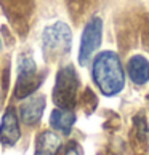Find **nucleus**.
Returning <instances> with one entry per match:
<instances>
[{
  "mask_svg": "<svg viewBox=\"0 0 149 155\" xmlns=\"http://www.w3.org/2000/svg\"><path fill=\"white\" fill-rule=\"evenodd\" d=\"M45 106H47V101H45L43 94H32L29 97H26V101L22 102L21 107H19L21 122L27 126L37 125L40 120H42Z\"/></svg>",
  "mask_w": 149,
  "mask_h": 155,
  "instance_id": "nucleus-6",
  "label": "nucleus"
},
{
  "mask_svg": "<svg viewBox=\"0 0 149 155\" xmlns=\"http://www.w3.org/2000/svg\"><path fill=\"white\" fill-rule=\"evenodd\" d=\"M91 75L104 96H116L125 87V72L120 58L114 51H103L93 59Z\"/></svg>",
  "mask_w": 149,
  "mask_h": 155,
  "instance_id": "nucleus-1",
  "label": "nucleus"
},
{
  "mask_svg": "<svg viewBox=\"0 0 149 155\" xmlns=\"http://www.w3.org/2000/svg\"><path fill=\"white\" fill-rule=\"evenodd\" d=\"M103 38V21L100 16H93L83 27L82 38H80L79 62L80 66H87L93 58L95 51L100 48Z\"/></svg>",
  "mask_w": 149,
  "mask_h": 155,
  "instance_id": "nucleus-5",
  "label": "nucleus"
},
{
  "mask_svg": "<svg viewBox=\"0 0 149 155\" xmlns=\"http://www.w3.org/2000/svg\"><path fill=\"white\" fill-rule=\"evenodd\" d=\"M45 75H39L37 64L31 54H22L18 62V74H16L15 83V97L16 99H26L32 96L39 87L42 85Z\"/></svg>",
  "mask_w": 149,
  "mask_h": 155,
  "instance_id": "nucleus-4",
  "label": "nucleus"
},
{
  "mask_svg": "<svg viewBox=\"0 0 149 155\" xmlns=\"http://www.w3.org/2000/svg\"><path fill=\"white\" fill-rule=\"evenodd\" d=\"M135 126H136V131H138V134L141 139H146V137L149 136V128H147V123H146V118L141 115L135 118Z\"/></svg>",
  "mask_w": 149,
  "mask_h": 155,
  "instance_id": "nucleus-12",
  "label": "nucleus"
},
{
  "mask_svg": "<svg viewBox=\"0 0 149 155\" xmlns=\"http://www.w3.org/2000/svg\"><path fill=\"white\" fill-rule=\"evenodd\" d=\"M72 47V32L66 22H55L47 26L42 34V50L48 62L58 61L69 54Z\"/></svg>",
  "mask_w": 149,
  "mask_h": 155,
  "instance_id": "nucleus-2",
  "label": "nucleus"
},
{
  "mask_svg": "<svg viewBox=\"0 0 149 155\" xmlns=\"http://www.w3.org/2000/svg\"><path fill=\"white\" fill-rule=\"evenodd\" d=\"M0 48H2V40H0Z\"/></svg>",
  "mask_w": 149,
  "mask_h": 155,
  "instance_id": "nucleus-13",
  "label": "nucleus"
},
{
  "mask_svg": "<svg viewBox=\"0 0 149 155\" xmlns=\"http://www.w3.org/2000/svg\"><path fill=\"white\" fill-rule=\"evenodd\" d=\"M56 155H83V149L80 147L79 142L69 141L66 146H61Z\"/></svg>",
  "mask_w": 149,
  "mask_h": 155,
  "instance_id": "nucleus-11",
  "label": "nucleus"
},
{
  "mask_svg": "<svg viewBox=\"0 0 149 155\" xmlns=\"http://www.w3.org/2000/svg\"><path fill=\"white\" fill-rule=\"evenodd\" d=\"M61 147L59 136L53 131H42L36 139V153L34 155H56Z\"/></svg>",
  "mask_w": 149,
  "mask_h": 155,
  "instance_id": "nucleus-10",
  "label": "nucleus"
},
{
  "mask_svg": "<svg viewBox=\"0 0 149 155\" xmlns=\"http://www.w3.org/2000/svg\"><path fill=\"white\" fill-rule=\"evenodd\" d=\"M21 137L19 130V118L16 115L13 106H10L5 110L2 122H0V142L3 146H15Z\"/></svg>",
  "mask_w": 149,
  "mask_h": 155,
  "instance_id": "nucleus-7",
  "label": "nucleus"
},
{
  "mask_svg": "<svg viewBox=\"0 0 149 155\" xmlns=\"http://www.w3.org/2000/svg\"><path fill=\"white\" fill-rule=\"evenodd\" d=\"M76 120H77V117L71 109L56 107L50 115V125H51L53 130H56V131H59V133L67 136L72 131V126H74V123H76Z\"/></svg>",
  "mask_w": 149,
  "mask_h": 155,
  "instance_id": "nucleus-9",
  "label": "nucleus"
},
{
  "mask_svg": "<svg viewBox=\"0 0 149 155\" xmlns=\"http://www.w3.org/2000/svg\"><path fill=\"white\" fill-rule=\"evenodd\" d=\"M79 75L72 64L63 66L56 74V82L53 88V102L59 109H74L77 104L79 93Z\"/></svg>",
  "mask_w": 149,
  "mask_h": 155,
  "instance_id": "nucleus-3",
  "label": "nucleus"
},
{
  "mask_svg": "<svg viewBox=\"0 0 149 155\" xmlns=\"http://www.w3.org/2000/svg\"><path fill=\"white\" fill-rule=\"evenodd\" d=\"M128 77L136 85H144L149 80V61L143 54H135L128 59L127 64Z\"/></svg>",
  "mask_w": 149,
  "mask_h": 155,
  "instance_id": "nucleus-8",
  "label": "nucleus"
}]
</instances>
